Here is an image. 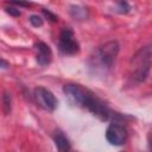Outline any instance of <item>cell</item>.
Here are the masks:
<instances>
[{
  "instance_id": "cell-1",
  "label": "cell",
  "mask_w": 152,
  "mask_h": 152,
  "mask_svg": "<svg viewBox=\"0 0 152 152\" xmlns=\"http://www.w3.org/2000/svg\"><path fill=\"white\" fill-rule=\"evenodd\" d=\"M63 91L72 104L88 109L91 114H94L102 121H107L108 119H110V109L91 90L84 88L81 84L68 83L63 87Z\"/></svg>"
},
{
  "instance_id": "cell-2",
  "label": "cell",
  "mask_w": 152,
  "mask_h": 152,
  "mask_svg": "<svg viewBox=\"0 0 152 152\" xmlns=\"http://www.w3.org/2000/svg\"><path fill=\"white\" fill-rule=\"evenodd\" d=\"M151 58H152V49L151 45H146L141 48L131 59V77L135 82H144L151 69Z\"/></svg>"
},
{
  "instance_id": "cell-3",
  "label": "cell",
  "mask_w": 152,
  "mask_h": 152,
  "mask_svg": "<svg viewBox=\"0 0 152 152\" xmlns=\"http://www.w3.org/2000/svg\"><path fill=\"white\" fill-rule=\"evenodd\" d=\"M119 49H120V46H119L118 42H115V40L107 42L97 48V50L95 51V56L93 58H94L95 63L99 64L100 66H102L104 69H109L113 65V63L119 53Z\"/></svg>"
},
{
  "instance_id": "cell-4",
  "label": "cell",
  "mask_w": 152,
  "mask_h": 152,
  "mask_svg": "<svg viewBox=\"0 0 152 152\" xmlns=\"http://www.w3.org/2000/svg\"><path fill=\"white\" fill-rule=\"evenodd\" d=\"M58 48L64 55H75L80 50V44L74 36V31L70 27H64L59 34Z\"/></svg>"
},
{
  "instance_id": "cell-5",
  "label": "cell",
  "mask_w": 152,
  "mask_h": 152,
  "mask_svg": "<svg viewBox=\"0 0 152 152\" xmlns=\"http://www.w3.org/2000/svg\"><path fill=\"white\" fill-rule=\"evenodd\" d=\"M34 100L39 107L48 112H53L57 108V99L51 90L44 87H38L33 93Z\"/></svg>"
},
{
  "instance_id": "cell-6",
  "label": "cell",
  "mask_w": 152,
  "mask_h": 152,
  "mask_svg": "<svg viewBox=\"0 0 152 152\" xmlns=\"http://www.w3.org/2000/svg\"><path fill=\"white\" fill-rule=\"evenodd\" d=\"M128 138L127 129L124 125L119 122H112L106 131V139L108 140L109 144L115 145V146H121L126 142Z\"/></svg>"
},
{
  "instance_id": "cell-7",
  "label": "cell",
  "mask_w": 152,
  "mask_h": 152,
  "mask_svg": "<svg viewBox=\"0 0 152 152\" xmlns=\"http://www.w3.org/2000/svg\"><path fill=\"white\" fill-rule=\"evenodd\" d=\"M37 55H36V59L38 62V64H40L42 66L49 65L52 61V51L50 49V46L44 43V42H38L34 44Z\"/></svg>"
},
{
  "instance_id": "cell-8",
  "label": "cell",
  "mask_w": 152,
  "mask_h": 152,
  "mask_svg": "<svg viewBox=\"0 0 152 152\" xmlns=\"http://www.w3.org/2000/svg\"><path fill=\"white\" fill-rule=\"evenodd\" d=\"M53 140H55V144H56V146H57L59 152H69L70 141L62 132H57L55 134V137H53Z\"/></svg>"
},
{
  "instance_id": "cell-9",
  "label": "cell",
  "mask_w": 152,
  "mask_h": 152,
  "mask_svg": "<svg viewBox=\"0 0 152 152\" xmlns=\"http://www.w3.org/2000/svg\"><path fill=\"white\" fill-rule=\"evenodd\" d=\"M70 14L74 19L83 20L87 18L88 12H87V8H84L82 6H71L70 7Z\"/></svg>"
},
{
  "instance_id": "cell-10",
  "label": "cell",
  "mask_w": 152,
  "mask_h": 152,
  "mask_svg": "<svg viewBox=\"0 0 152 152\" xmlns=\"http://www.w3.org/2000/svg\"><path fill=\"white\" fill-rule=\"evenodd\" d=\"M2 103H4V112L6 115H8L11 113V107H12V99H11V94L8 91H5L2 95Z\"/></svg>"
},
{
  "instance_id": "cell-11",
  "label": "cell",
  "mask_w": 152,
  "mask_h": 152,
  "mask_svg": "<svg viewBox=\"0 0 152 152\" xmlns=\"http://www.w3.org/2000/svg\"><path fill=\"white\" fill-rule=\"evenodd\" d=\"M28 20H30V23H31V25H32L33 27H40V26L44 24L42 17H39L38 14H32V15H30Z\"/></svg>"
},
{
  "instance_id": "cell-12",
  "label": "cell",
  "mask_w": 152,
  "mask_h": 152,
  "mask_svg": "<svg viewBox=\"0 0 152 152\" xmlns=\"http://www.w3.org/2000/svg\"><path fill=\"white\" fill-rule=\"evenodd\" d=\"M119 13H128L131 11V6L127 2H119L118 4V10H115Z\"/></svg>"
},
{
  "instance_id": "cell-13",
  "label": "cell",
  "mask_w": 152,
  "mask_h": 152,
  "mask_svg": "<svg viewBox=\"0 0 152 152\" xmlns=\"http://www.w3.org/2000/svg\"><path fill=\"white\" fill-rule=\"evenodd\" d=\"M43 14H44V15H45L50 21H53V23H55V21H57V20H58L57 15H56V14H53L52 12H50L49 10H48V11H46V10H43Z\"/></svg>"
},
{
  "instance_id": "cell-14",
  "label": "cell",
  "mask_w": 152,
  "mask_h": 152,
  "mask_svg": "<svg viewBox=\"0 0 152 152\" xmlns=\"http://www.w3.org/2000/svg\"><path fill=\"white\" fill-rule=\"evenodd\" d=\"M5 11L8 13V14H11V15H13V17H19L21 13H20V11L18 10V8H15V7H6L5 8Z\"/></svg>"
},
{
  "instance_id": "cell-15",
  "label": "cell",
  "mask_w": 152,
  "mask_h": 152,
  "mask_svg": "<svg viewBox=\"0 0 152 152\" xmlns=\"http://www.w3.org/2000/svg\"><path fill=\"white\" fill-rule=\"evenodd\" d=\"M8 66H10L8 62L5 61V59H2V58H0V69H7Z\"/></svg>"
},
{
  "instance_id": "cell-16",
  "label": "cell",
  "mask_w": 152,
  "mask_h": 152,
  "mask_svg": "<svg viewBox=\"0 0 152 152\" xmlns=\"http://www.w3.org/2000/svg\"><path fill=\"white\" fill-rule=\"evenodd\" d=\"M13 5H18V6H30V2H12Z\"/></svg>"
}]
</instances>
